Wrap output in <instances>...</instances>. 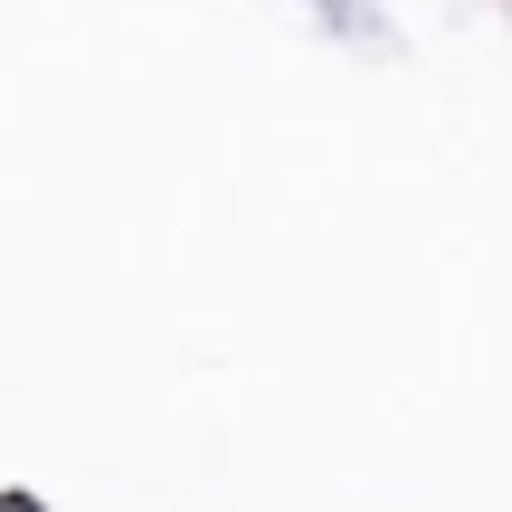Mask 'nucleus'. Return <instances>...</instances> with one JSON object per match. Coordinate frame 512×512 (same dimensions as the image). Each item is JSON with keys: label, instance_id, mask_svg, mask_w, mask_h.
I'll use <instances>...</instances> for the list:
<instances>
[{"label": "nucleus", "instance_id": "nucleus-1", "mask_svg": "<svg viewBox=\"0 0 512 512\" xmlns=\"http://www.w3.org/2000/svg\"><path fill=\"white\" fill-rule=\"evenodd\" d=\"M0 512H48V503H29V494H0Z\"/></svg>", "mask_w": 512, "mask_h": 512}]
</instances>
